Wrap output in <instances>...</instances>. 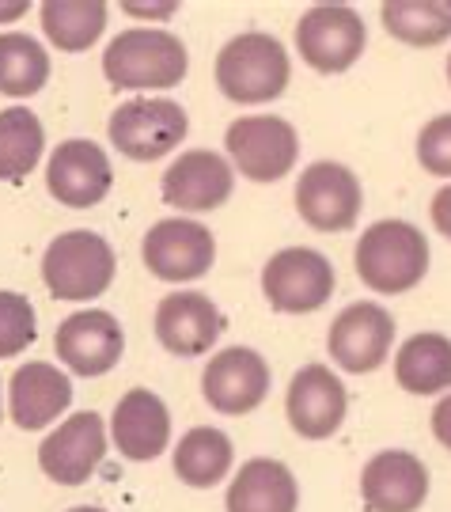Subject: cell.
Segmentation results:
<instances>
[{"instance_id":"obj_1","label":"cell","mask_w":451,"mask_h":512,"mask_svg":"<svg viewBox=\"0 0 451 512\" xmlns=\"http://www.w3.org/2000/svg\"><path fill=\"white\" fill-rule=\"evenodd\" d=\"M353 266L372 293H410L429 274V239L410 220H376L357 239Z\"/></svg>"},{"instance_id":"obj_2","label":"cell","mask_w":451,"mask_h":512,"mask_svg":"<svg viewBox=\"0 0 451 512\" xmlns=\"http://www.w3.org/2000/svg\"><path fill=\"white\" fill-rule=\"evenodd\" d=\"M190 69L179 35L160 27H129L103 54V76L126 92H163L175 88Z\"/></svg>"},{"instance_id":"obj_3","label":"cell","mask_w":451,"mask_h":512,"mask_svg":"<svg viewBox=\"0 0 451 512\" xmlns=\"http://www.w3.org/2000/svg\"><path fill=\"white\" fill-rule=\"evenodd\" d=\"M289 54L266 31H243L217 54V88L232 103H270L289 88Z\"/></svg>"},{"instance_id":"obj_4","label":"cell","mask_w":451,"mask_h":512,"mask_svg":"<svg viewBox=\"0 0 451 512\" xmlns=\"http://www.w3.org/2000/svg\"><path fill=\"white\" fill-rule=\"evenodd\" d=\"M42 281L54 300H99L114 281V251L95 232H61L42 255Z\"/></svg>"},{"instance_id":"obj_5","label":"cell","mask_w":451,"mask_h":512,"mask_svg":"<svg viewBox=\"0 0 451 512\" xmlns=\"http://www.w3.org/2000/svg\"><path fill=\"white\" fill-rule=\"evenodd\" d=\"M110 145L137 164L163 160L190 133L186 110L167 95H137L110 114Z\"/></svg>"},{"instance_id":"obj_6","label":"cell","mask_w":451,"mask_h":512,"mask_svg":"<svg viewBox=\"0 0 451 512\" xmlns=\"http://www.w3.org/2000/svg\"><path fill=\"white\" fill-rule=\"evenodd\" d=\"M224 148L239 167L243 179L251 183H277L285 179L296 156H300V133L292 129L289 118H273V114H251V118H235L224 133Z\"/></svg>"},{"instance_id":"obj_7","label":"cell","mask_w":451,"mask_h":512,"mask_svg":"<svg viewBox=\"0 0 451 512\" xmlns=\"http://www.w3.org/2000/svg\"><path fill=\"white\" fill-rule=\"evenodd\" d=\"M338 285L334 266L315 247H285L262 266V293L273 311L307 315L319 311Z\"/></svg>"},{"instance_id":"obj_8","label":"cell","mask_w":451,"mask_h":512,"mask_svg":"<svg viewBox=\"0 0 451 512\" xmlns=\"http://www.w3.org/2000/svg\"><path fill=\"white\" fill-rule=\"evenodd\" d=\"M364 19L349 4H315L296 23V50L315 73H345L364 54Z\"/></svg>"},{"instance_id":"obj_9","label":"cell","mask_w":451,"mask_h":512,"mask_svg":"<svg viewBox=\"0 0 451 512\" xmlns=\"http://www.w3.org/2000/svg\"><path fill=\"white\" fill-rule=\"evenodd\" d=\"M361 179L345 164L319 160L296 179V209L315 232H349L361 217Z\"/></svg>"},{"instance_id":"obj_10","label":"cell","mask_w":451,"mask_h":512,"mask_svg":"<svg viewBox=\"0 0 451 512\" xmlns=\"http://www.w3.org/2000/svg\"><path fill=\"white\" fill-rule=\"evenodd\" d=\"M391 342H395V319L383 304H372V300H357L338 311V319L330 323V334H326L330 361L353 376L376 372L387 361Z\"/></svg>"},{"instance_id":"obj_11","label":"cell","mask_w":451,"mask_h":512,"mask_svg":"<svg viewBox=\"0 0 451 512\" xmlns=\"http://www.w3.org/2000/svg\"><path fill=\"white\" fill-rule=\"evenodd\" d=\"M141 258L160 281H198L217 258V239L198 220L167 217L148 228Z\"/></svg>"},{"instance_id":"obj_12","label":"cell","mask_w":451,"mask_h":512,"mask_svg":"<svg viewBox=\"0 0 451 512\" xmlns=\"http://www.w3.org/2000/svg\"><path fill=\"white\" fill-rule=\"evenodd\" d=\"M201 395L217 414H228V418L251 414L270 395V365L262 361L258 349H220L201 372Z\"/></svg>"},{"instance_id":"obj_13","label":"cell","mask_w":451,"mask_h":512,"mask_svg":"<svg viewBox=\"0 0 451 512\" xmlns=\"http://www.w3.org/2000/svg\"><path fill=\"white\" fill-rule=\"evenodd\" d=\"M103 456H107L103 418L95 410H84V414H73L69 421H61L54 433L42 440L38 467L57 486H84L99 471Z\"/></svg>"},{"instance_id":"obj_14","label":"cell","mask_w":451,"mask_h":512,"mask_svg":"<svg viewBox=\"0 0 451 512\" xmlns=\"http://www.w3.org/2000/svg\"><path fill=\"white\" fill-rule=\"evenodd\" d=\"M54 349L76 376H107L126 353V334L110 311H73L69 319H61V327L54 334Z\"/></svg>"},{"instance_id":"obj_15","label":"cell","mask_w":451,"mask_h":512,"mask_svg":"<svg viewBox=\"0 0 451 512\" xmlns=\"http://www.w3.org/2000/svg\"><path fill=\"white\" fill-rule=\"evenodd\" d=\"M232 186H235V171L220 152L190 148V152H182L179 160L163 171L160 194L171 209L209 213V209H220V205L232 198Z\"/></svg>"},{"instance_id":"obj_16","label":"cell","mask_w":451,"mask_h":512,"mask_svg":"<svg viewBox=\"0 0 451 512\" xmlns=\"http://www.w3.org/2000/svg\"><path fill=\"white\" fill-rule=\"evenodd\" d=\"M114 167L95 141H61L46 164V190L69 209H91L110 194Z\"/></svg>"},{"instance_id":"obj_17","label":"cell","mask_w":451,"mask_h":512,"mask_svg":"<svg viewBox=\"0 0 451 512\" xmlns=\"http://www.w3.org/2000/svg\"><path fill=\"white\" fill-rule=\"evenodd\" d=\"M285 410H289V425L304 440H326L342 429L349 395L326 365H304L292 376Z\"/></svg>"},{"instance_id":"obj_18","label":"cell","mask_w":451,"mask_h":512,"mask_svg":"<svg viewBox=\"0 0 451 512\" xmlns=\"http://www.w3.org/2000/svg\"><path fill=\"white\" fill-rule=\"evenodd\" d=\"M361 497L368 512H417L429 497V467L414 452H376L361 471Z\"/></svg>"},{"instance_id":"obj_19","label":"cell","mask_w":451,"mask_h":512,"mask_svg":"<svg viewBox=\"0 0 451 512\" xmlns=\"http://www.w3.org/2000/svg\"><path fill=\"white\" fill-rule=\"evenodd\" d=\"M224 315L205 293H171L156 308V338L175 357H201L217 346Z\"/></svg>"},{"instance_id":"obj_20","label":"cell","mask_w":451,"mask_h":512,"mask_svg":"<svg viewBox=\"0 0 451 512\" xmlns=\"http://www.w3.org/2000/svg\"><path fill=\"white\" fill-rule=\"evenodd\" d=\"M110 437L118 444V452L133 459V463H152L160 452H167V444H171V414H167L160 395L148 391V387L126 391L114 406Z\"/></svg>"},{"instance_id":"obj_21","label":"cell","mask_w":451,"mask_h":512,"mask_svg":"<svg viewBox=\"0 0 451 512\" xmlns=\"http://www.w3.org/2000/svg\"><path fill=\"white\" fill-rule=\"evenodd\" d=\"M73 403V384L57 365L27 361L8 384V410L19 429H42Z\"/></svg>"},{"instance_id":"obj_22","label":"cell","mask_w":451,"mask_h":512,"mask_svg":"<svg viewBox=\"0 0 451 512\" xmlns=\"http://www.w3.org/2000/svg\"><path fill=\"white\" fill-rule=\"evenodd\" d=\"M296 505H300L296 475L281 459L266 456L247 459L224 497L228 512H296Z\"/></svg>"},{"instance_id":"obj_23","label":"cell","mask_w":451,"mask_h":512,"mask_svg":"<svg viewBox=\"0 0 451 512\" xmlns=\"http://www.w3.org/2000/svg\"><path fill=\"white\" fill-rule=\"evenodd\" d=\"M395 380L410 395H440L451 387V338L421 330L398 346Z\"/></svg>"},{"instance_id":"obj_24","label":"cell","mask_w":451,"mask_h":512,"mask_svg":"<svg viewBox=\"0 0 451 512\" xmlns=\"http://www.w3.org/2000/svg\"><path fill=\"white\" fill-rule=\"evenodd\" d=\"M232 463H235L232 437L224 429H213V425L190 429L179 440V448H175V475H179V482L194 486V490H213L217 482L228 478Z\"/></svg>"},{"instance_id":"obj_25","label":"cell","mask_w":451,"mask_h":512,"mask_svg":"<svg viewBox=\"0 0 451 512\" xmlns=\"http://www.w3.org/2000/svg\"><path fill=\"white\" fill-rule=\"evenodd\" d=\"M38 16H42V31L57 50L80 54L103 38L110 8L103 0H46Z\"/></svg>"},{"instance_id":"obj_26","label":"cell","mask_w":451,"mask_h":512,"mask_svg":"<svg viewBox=\"0 0 451 512\" xmlns=\"http://www.w3.org/2000/svg\"><path fill=\"white\" fill-rule=\"evenodd\" d=\"M46 148V129L38 122V114L27 107L0 110V179L19 183L27 179L42 160Z\"/></svg>"},{"instance_id":"obj_27","label":"cell","mask_w":451,"mask_h":512,"mask_svg":"<svg viewBox=\"0 0 451 512\" xmlns=\"http://www.w3.org/2000/svg\"><path fill=\"white\" fill-rule=\"evenodd\" d=\"M387 35H395L406 46H440L451 38V4L436 0H391L379 8Z\"/></svg>"},{"instance_id":"obj_28","label":"cell","mask_w":451,"mask_h":512,"mask_svg":"<svg viewBox=\"0 0 451 512\" xmlns=\"http://www.w3.org/2000/svg\"><path fill=\"white\" fill-rule=\"evenodd\" d=\"M50 80V54L31 35L4 31L0 35V92L12 99L38 95Z\"/></svg>"},{"instance_id":"obj_29","label":"cell","mask_w":451,"mask_h":512,"mask_svg":"<svg viewBox=\"0 0 451 512\" xmlns=\"http://www.w3.org/2000/svg\"><path fill=\"white\" fill-rule=\"evenodd\" d=\"M38 338V315L31 300L0 289V361L19 357Z\"/></svg>"},{"instance_id":"obj_30","label":"cell","mask_w":451,"mask_h":512,"mask_svg":"<svg viewBox=\"0 0 451 512\" xmlns=\"http://www.w3.org/2000/svg\"><path fill=\"white\" fill-rule=\"evenodd\" d=\"M417 160L436 179H451V114H440L417 133Z\"/></svg>"},{"instance_id":"obj_31","label":"cell","mask_w":451,"mask_h":512,"mask_svg":"<svg viewBox=\"0 0 451 512\" xmlns=\"http://www.w3.org/2000/svg\"><path fill=\"white\" fill-rule=\"evenodd\" d=\"M429 213H433L436 232L451 239V183L440 186V190L433 194V205H429Z\"/></svg>"},{"instance_id":"obj_32","label":"cell","mask_w":451,"mask_h":512,"mask_svg":"<svg viewBox=\"0 0 451 512\" xmlns=\"http://www.w3.org/2000/svg\"><path fill=\"white\" fill-rule=\"evenodd\" d=\"M433 437L451 452V391L433 406Z\"/></svg>"},{"instance_id":"obj_33","label":"cell","mask_w":451,"mask_h":512,"mask_svg":"<svg viewBox=\"0 0 451 512\" xmlns=\"http://www.w3.org/2000/svg\"><path fill=\"white\" fill-rule=\"evenodd\" d=\"M129 16H175L179 12V4H126Z\"/></svg>"},{"instance_id":"obj_34","label":"cell","mask_w":451,"mask_h":512,"mask_svg":"<svg viewBox=\"0 0 451 512\" xmlns=\"http://www.w3.org/2000/svg\"><path fill=\"white\" fill-rule=\"evenodd\" d=\"M27 16V0H8L0 4V23H12V19Z\"/></svg>"},{"instance_id":"obj_35","label":"cell","mask_w":451,"mask_h":512,"mask_svg":"<svg viewBox=\"0 0 451 512\" xmlns=\"http://www.w3.org/2000/svg\"><path fill=\"white\" fill-rule=\"evenodd\" d=\"M69 512H103V509H91V505H80V509H69Z\"/></svg>"},{"instance_id":"obj_36","label":"cell","mask_w":451,"mask_h":512,"mask_svg":"<svg viewBox=\"0 0 451 512\" xmlns=\"http://www.w3.org/2000/svg\"><path fill=\"white\" fill-rule=\"evenodd\" d=\"M448 80H451V57H448Z\"/></svg>"}]
</instances>
